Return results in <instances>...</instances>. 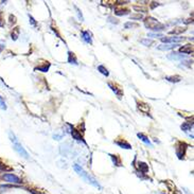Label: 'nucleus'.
Segmentation results:
<instances>
[{
    "label": "nucleus",
    "instance_id": "f8f14e48",
    "mask_svg": "<svg viewBox=\"0 0 194 194\" xmlns=\"http://www.w3.org/2000/svg\"><path fill=\"white\" fill-rule=\"evenodd\" d=\"M137 104H138V109H139L140 112H144V114L149 115V112H150V107H149L147 104L142 103V102H137Z\"/></svg>",
    "mask_w": 194,
    "mask_h": 194
},
{
    "label": "nucleus",
    "instance_id": "393cba45",
    "mask_svg": "<svg viewBox=\"0 0 194 194\" xmlns=\"http://www.w3.org/2000/svg\"><path fill=\"white\" fill-rule=\"evenodd\" d=\"M186 31V29L185 28H175L174 30H172L170 32L171 34H180V33H183V32H185Z\"/></svg>",
    "mask_w": 194,
    "mask_h": 194
},
{
    "label": "nucleus",
    "instance_id": "72a5a7b5",
    "mask_svg": "<svg viewBox=\"0 0 194 194\" xmlns=\"http://www.w3.org/2000/svg\"><path fill=\"white\" fill-rule=\"evenodd\" d=\"M29 192H31L32 194H44V193H41V192H39V191H35V189H29Z\"/></svg>",
    "mask_w": 194,
    "mask_h": 194
},
{
    "label": "nucleus",
    "instance_id": "9d476101",
    "mask_svg": "<svg viewBox=\"0 0 194 194\" xmlns=\"http://www.w3.org/2000/svg\"><path fill=\"white\" fill-rule=\"evenodd\" d=\"M179 52L183 54H191L193 53V46L192 45H185L179 48Z\"/></svg>",
    "mask_w": 194,
    "mask_h": 194
},
{
    "label": "nucleus",
    "instance_id": "bb28decb",
    "mask_svg": "<svg viewBox=\"0 0 194 194\" xmlns=\"http://www.w3.org/2000/svg\"><path fill=\"white\" fill-rule=\"evenodd\" d=\"M125 29H132V28H137L138 27V24H134V22H126L124 24Z\"/></svg>",
    "mask_w": 194,
    "mask_h": 194
},
{
    "label": "nucleus",
    "instance_id": "e433bc0d",
    "mask_svg": "<svg viewBox=\"0 0 194 194\" xmlns=\"http://www.w3.org/2000/svg\"><path fill=\"white\" fill-rule=\"evenodd\" d=\"M152 3H153V4H151V7H152V9H154V7H156V5H157V7L159 5V3H158V2H152Z\"/></svg>",
    "mask_w": 194,
    "mask_h": 194
},
{
    "label": "nucleus",
    "instance_id": "20e7f679",
    "mask_svg": "<svg viewBox=\"0 0 194 194\" xmlns=\"http://www.w3.org/2000/svg\"><path fill=\"white\" fill-rule=\"evenodd\" d=\"M187 144L185 142H177L176 147H175V151H176V155L179 159H184L185 157V153H186V150H187Z\"/></svg>",
    "mask_w": 194,
    "mask_h": 194
},
{
    "label": "nucleus",
    "instance_id": "cd10ccee",
    "mask_svg": "<svg viewBox=\"0 0 194 194\" xmlns=\"http://www.w3.org/2000/svg\"><path fill=\"white\" fill-rule=\"evenodd\" d=\"M7 170H10V168L7 167L4 164H2L1 161H0V172H4V171H7Z\"/></svg>",
    "mask_w": 194,
    "mask_h": 194
},
{
    "label": "nucleus",
    "instance_id": "aec40b11",
    "mask_svg": "<svg viewBox=\"0 0 194 194\" xmlns=\"http://www.w3.org/2000/svg\"><path fill=\"white\" fill-rule=\"evenodd\" d=\"M49 68H50V63L47 62V63H45L43 66H38V67H36L35 70H39V71H43V72H47L48 70H49Z\"/></svg>",
    "mask_w": 194,
    "mask_h": 194
},
{
    "label": "nucleus",
    "instance_id": "c9c22d12",
    "mask_svg": "<svg viewBox=\"0 0 194 194\" xmlns=\"http://www.w3.org/2000/svg\"><path fill=\"white\" fill-rule=\"evenodd\" d=\"M76 9V11H78V17L81 18V20H84V18H83V15H82V13L80 12V10H78V7H75Z\"/></svg>",
    "mask_w": 194,
    "mask_h": 194
},
{
    "label": "nucleus",
    "instance_id": "c85d7f7f",
    "mask_svg": "<svg viewBox=\"0 0 194 194\" xmlns=\"http://www.w3.org/2000/svg\"><path fill=\"white\" fill-rule=\"evenodd\" d=\"M0 108L7 109V105H5V102L3 101V99H2V97H0Z\"/></svg>",
    "mask_w": 194,
    "mask_h": 194
},
{
    "label": "nucleus",
    "instance_id": "2eb2a0df",
    "mask_svg": "<svg viewBox=\"0 0 194 194\" xmlns=\"http://www.w3.org/2000/svg\"><path fill=\"white\" fill-rule=\"evenodd\" d=\"M178 46V45H175V44H167V45H160L158 46V49L159 50H164V51H167V50H171V49H174V48Z\"/></svg>",
    "mask_w": 194,
    "mask_h": 194
},
{
    "label": "nucleus",
    "instance_id": "b1692460",
    "mask_svg": "<svg viewBox=\"0 0 194 194\" xmlns=\"http://www.w3.org/2000/svg\"><path fill=\"white\" fill-rule=\"evenodd\" d=\"M98 70H99L102 74H104L105 76H108L109 75V72H108V70L103 66V65H100V66H98Z\"/></svg>",
    "mask_w": 194,
    "mask_h": 194
},
{
    "label": "nucleus",
    "instance_id": "f3484780",
    "mask_svg": "<svg viewBox=\"0 0 194 194\" xmlns=\"http://www.w3.org/2000/svg\"><path fill=\"white\" fill-rule=\"evenodd\" d=\"M109 156H110V158H112V162H114L115 166H117V167L122 166V164H121V159H120V157L118 156V155H112V154H110Z\"/></svg>",
    "mask_w": 194,
    "mask_h": 194
},
{
    "label": "nucleus",
    "instance_id": "ddd939ff",
    "mask_svg": "<svg viewBox=\"0 0 194 194\" xmlns=\"http://www.w3.org/2000/svg\"><path fill=\"white\" fill-rule=\"evenodd\" d=\"M138 170L141 172V173H143V174H145V173H147L149 172V166H147L145 162H142V161H139L138 162Z\"/></svg>",
    "mask_w": 194,
    "mask_h": 194
},
{
    "label": "nucleus",
    "instance_id": "4468645a",
    "mask_svg": "<svg viewBox=\"0 0 194 194\" xmlns=\"http://www.w3.org/2000/svg\"><path fill=\"white\" fill-rule=\"evenodd\" d=\"M137 136H138V138H139L142 142H144L145 144H147V145H150V147H152V143H151V141H150V139L147 138L144 134H141V133H138L137 134Z\"/></svg>",
    "mask_w": 194,
    "mask_h": 194
},
{
    "label": "nucleus",
    "instance_id": "f257e3e1",
    "mask_svg": "<svg viewBox=\"0 0 194 194\" xmlns=\"http://www.w3.org/2000/svg\"><path fill=\"white\" fill-rule=\"evenodd\" d=\"M73 169H74L75 172H76V173H78L80 176L82 177L83 179H84V180H85L87 184H90L91 186H93V187H95V188H98V189H100V190L102 189L101 185L98 183V180H97L95 178H93L92 176H90V175H89L87 172H85V171H84V169H83V168L81 167L80 164H74V166H73Z\"/></svg>",
    "mask_w": 194,
    "mask_h": 194
},
{
    "label": "nucleus",
    "instance_id": "4be33fe9",
    "mask_svg": "<svg viewBox=\"0 0 194 194\" xmlns=\"http://www.w3.org/2000/svg\"><path fill=\"white\" fill-rule=\"evenodd\" d=\"M11 36H12V39H13V41H16L18 38V36H19V28L13 29L12 33H11Z\"/></svg>",
    "mask_w": 194,
    "mask_h": 194
},
{
    "label": "nucleus",
    "instance_id": "1a4fd4ad",
    "mask_svg": "<svg viewBox=\"0 0 194 194\" xmlns=\"http://www.w3.org/2000/svg\"><path fill=\"white\" fill-rule=\"evenodd\" d=\"M81 36H82V39L85 41L86 44H89V45L92 44L91 33H90L89 31H82V32H81Z\"/></svg>",
    "mask_w": 194,
    "mask_h": 194
},
{
    "label": "nucleus",
    "instance_id": "5701e85b",
    "mask_svg": "<svg viewBox=\"0 0 194 194\" xmlns=\"http://www.w3.org/2000/svg\"><path fill=\"white\" fill-rule=\"evenodd\" d=\"M140 43H141L143 46H147V47H149V46H151V45L154 44V41H152V39H150V38H143V39L140 41Z\"/></svg>",
    "mask_w": 194,
    "mask_h": 194
},
{
    "label": "nucleus",
    "instance_id": "39448f33",
    "mask_svg": "<svg viewBox=\"0 0 194 194\" xmlns=\"http://www.w3.org/2000/svg\"><path fill=\"white\" fill-rule=\"evenodd\" d=\"M2 178L7 183H11V184H21L22 183L20 178L16 175H14V174H3Z\"/></svg>",
    "mask_w": 194,
    "mask_h": 194
},
{
    "label": "nucleus",
    "instance_id": "473e14b6",
    "mask_svg": "<svg viewBox=\"0 0 194 194\" xmlns=\"http://www.w3.org/2000/svg\"><path fill=\"white\" fill-rule=\"evenodd\" d=\"M130 18H132V19H142V15H140V14H138V15H133V16H130Z\"/></svg>",
    "mask_w": 194,
    "mask_h": 194
},
{
    "label": "nucleus",
    "instance_id": "a878e982",
    "mask_svg": "<svg viewBox=\"0 0 194 194\" xmlns=\"http://www.w3.org/2000/svg\"><path fill=\"white\" fill-rule=\"evenodd\" d=\"M129 13L128 10H126V9H120V10H116L115 11V14L116 15H119V16H121V15H127V14Z\"/></svg>",
    "mask_w": 194,
    "mask_h": 194
},
{
    "label": "nucleus",
    "instance_id": "a211bd4d",
    "mask_svg": "<svg viewBox=\"0 0 194 194\" xmlns=\"http://www.w3.org/2000/svg\"><path fill=\"white\" fill-rule=\"evenodd\" d=\"M166 80L172 83H178L181 81V76H179V75H171V76H167Z\"/></svg>",
    "mask_w": 194,
    "mask_h": 194
},
{
    "label": "nucleus",
    "instance_id": "9b49d317",
    "mask_svg": "<svg viewBox=\"0 0 194 194\" xmlns=\"http://www.w3.org/2000/svg\"><path fill=\"white\" fill-rule=\"evenodd\" d=\"M71 135L75 140H78V141H83L84 143H86L85 141H84V139H83V136L81 135V133H80L78 130H76L73 126L71 127Z\"/></svg>",
    "mask_w": 194,
    "mask_h": 194
},
{
    "label": "nucleus",
    "instance_id": "4c0bfd02",
    "mask_svg": "<svg viewBox=\"0 0 194 194\" xmlns=\"http://www.w3.org/2000/svg\"><path fill=\"white\" fill-rule=\"evenodd\" d=\"M2 49H3V46H1V45H0V52L2 51Z\"/></svg>",
    "mask_w": 194,
    "mask_h": 194
},
{
    "label": "nucleus",
    "instance_id": "dca6fc26",
    "mask_svg": "<svg viewBox=\"0 0 194 194\" xmlns=\"http://www.w3.org/2000/svg\"><path fill=\"white\" fill-rule=\"evenodd\" d=\"M68 63L73 65H78V59H76V56L73 52H68Z\"/></svg>",
    "mask_w": 194,
    "mask_h": 194
},
{
    "label": "nucleus",
    "instance_id": "6ab92c4d",
    "mask_svg": "<svg viewBox=\"0 0 194 194\" xmlns=\"http://www.w3.org/2000/svg\"><path fill=\"white\" fill-rule=\"evenodd\" d=\"M192 127H193V122H185L184 124L180 126V128L183 129L184 132H189V130L192 129Z\"/></svg>",
    "mask_w": 194,
    "mask_h": 194
},
{
    "label": "nucleus",
    "instance_id": "412c9836",
    "mask_svg": "<svg viewBox=\"0 0 194 194\" xmlns=\"http://www.w3.org/2000/svg\"><path fill=\"white\" fill-rule=\"evenodd\" d=\"M185 56L183 54H179V53H176V52H173V53H171L169 55V58L170 59H181V58H184Z\"/></svg>",
    "mask_w": 194,
    "mask_h": 194
},
{
    "label": "nucleus",
    "instance_id": "6e6552de",
    "mask_svg": "<svg viewBox=\"0 0 194 194\" xmlns=\"http://www.w3.org/2000/svg\"><path fill=\"white\" fill-rule=\"evenodd\" d=\"M115 143H116L119 147H121V149H125V150H130V149H132V145H130L125 139L115 140Z\"/></svg>",
    "mask_w": 194,
    "mask_h": 194
},
{
    "label": "nucleus",
    "instance_id": "c756f323",
    "mask_svg": "<svg viewBox=\"0 0 194 194\" xmlns=\"http://www.w3.org/2000/svg\"><path fill=\"white\" fill-rule=\"evenodd\" d=\"M108 21L109 22H112V24H119V20L116 19V18H114V17H108Z\"/></svg>",
    "mask_w": 194,
    "mask_h": 194
},
{
    "label": "nucleus",
    "instance_id": "7c9ffc66",
    "mask_svg": "<svg viewBox=\"0 0 194 194\" xmlns=\"http://www.w3.org/2000/svg\"><path fill=\"white\" fill-rule=\"evenodd\" d=\"M149 37H159V38H162V34H155V33H150L149 34Z\"/></svg>",
    "mask_w": 194,
    "mask_h": 194
},
{
    "label": "nucleus",
    "instance_id": "423d86ee",
    "mask_svg": "<svg viewBox=\"0 0 194 194\" xmlns=\"http://www.w3.org/2000/svg\"><path fill=\"white\" fill-rule=\"evenodd\" d=\"M107 85H108V87L110 89H112V91L116 93V95L118 97V99H121L122 98V95H123V91H122V89L120 88V87H118L117 85H115V84H112V83H107Z\"/></svg>",
    "mask_w": 194,
    "mask_h": 194
},
{
    "label": "nucleus",
    "instance_id": "f704fd0d",
    "mask_svg": "<svg viewBox=\"0 0 194 194\" xmlns=\"http://www.w3.org/2000/svg\"><path fill=\"white\" fill-rule=\"evenodd\" d=\"M29 18H30V21H31V24H33V26H36V22H35V20H34V18L32 17V16H30V15H29Z\"/></svg>",
    "mask_w": 194,
    "mask_h": 194
},
{
    "label": "nucleus",
    "instance_id": "2f4dec72",
    "mask_svg": "<svg viewBox=\"0 0 194 194\" xmlns=\"http://www.w3.org/2000/svg\"><path fill=\"white\" fill-rule=\"evenodd\" d=\"M16 22V17L14 15H10V24H15Z\"/></svg>",
    "mask_w": 194,
    "mask_h": 194
},
{
    "label": "nucleus",
    "instance_id": "f03ea898",
    "mask_svg": "<svg viewBox=\"0 0 194 194\" xmlns=\"http://www.w3.org/2000/svg\"><path fill=\"white\" fill-rule=\"evenodd\" d=\"M9 137H10V140H11V141L13 142L14 150L17 152L18 155H20L21 157H24V158L28 159V158H29V154L27 153V151L24 150V147H22L20 143H19V141H18L17 138L15 137V135H14V134L12 133V132H10V133H9Z\"/></svg>",
    "mask_w": 194,
    "mask_h": 194
},
{
    "label": "nucleus",
    "instance_id": "7ed1b4c3",
    "mask_svg": "<svg viewBox=\"0 0 194 194\" xmlns=\"http://www.w3.org/2000/svg\"><path fill=\"white\" fill-rule=\"evenodd\" d=\"M145 27L150 30L153 31H161L164 29V26L162 24H160L159 21L155 19L153 17H147L145 19Z\"/></svg>",
    "mask_w": 194,
    "mask_h": 194
},
{
    "label": "nucleus",
    "instance_id": "0eeeda50",
    "mask_svg": "<svg viewBox=\"0 0 194 194\" xmlns=\"http://www.w3.org/2000/svg\"><path fill=\"white\" fill-rule=\"evenodd\" d=\"M161 39V41L162 43H166V44H175V43H180V41H183L185 39L184 37H175V36H173V37H162L160 38Z\"/></svg>",
    "mask_w": 194,
    "mask_h": 194
}]
</instances>
